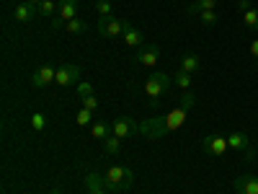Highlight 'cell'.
<instances>
[{"instance_id":"cell-1","label":"cell","mask_w":258,"mask_h":194,"mask_svg":"<svg viewBox=\"0 0 258 194\" xmlns=\"http://www.w3.org/2000/svg\"><path fill=\"white\" fill-rule=\"evenodd\" d=\"M194 101H197V96H194L191 91H186V93L181 96V106L170 109L165 117L142 122V124H140V132H142L145 137H150V140H160V137H165V135H170V132H176L178 127H183V122H186V117H188V112H191Z\"/></svg>"},{"instance_id":"cell-2","label":"cell","mask_w":258,"mask_h":194,"mask_svg":"<svg viewBox=\"0 0 258 194\" xmlns=\"http://www.w3.org/2000/svg\"><path fill=\"white\" fill-rule=\"evenodd\" d=\"M170 83H173V78H170L168 73H153V75L145 80V88L142 91H145V99H147V104L153 106V109L160 104V96L170 88Z\"/></svg>"},{"instance_id":"cell-3","label":"cell","mask_w":258,"mask_h":194,"mask_svg":"<svg viewBox=\"0 0 258 194\" xmlns=\"http://www.w3.org/2000/svg\"><path fill=\"white\" fill-rule=\"evenodd\" d=\"M103 176H106V189H109V191H126L129 186H132V181H135V174L126 166L106 168Z\"/></svg>"},{"instance_id":"cell-4","label":"cell","mask_w":258,"mask_h":194,"mask_svg":"<svg viewBox=\"0 0 258 194\" xmlns=\"http://www.w3.org/2000/svg\"><path fill=\"white\" fill-rule=\"evenodd\" d=\"M126 29H129V21L126 18H114V16L98 18V31L106 39H119V36H124Z\"/></svg>"},{"instance_id":"cell-5","label":"cell","mask_w":258,"mask_h":194,"mask_svg":"<svg viewBox=\"0 0 258 194\" xmlns=\"http://www.w3.org/2000/svg\"><path fill=\"white\" fill-rule=\"evenodd\" d=\"M59 8H57V16L52 18V29H64V24L73 18H78V0H57Z\"/></svg>"},{"instance_id":"cell-6","label":"cell","mask_w":258,"mask_h":194,"mask_svg":"<svg viewBox=\"0 0 258 194\" xmlns=\"http://www.w3.org/2000/svg\"><path fill=\"white\" fill-rule=\"evenodd\" d=\"M54 83L59 85V88H70V85H78V83H80V65H75V62L59 65Z\"/></svg>"},{"instance_id":"cell-7","label":"cell","mask_w":258,"mask_h":194,"mask_svg":"<svg viewBox=\"0 0 258 194\" xmlns=\"http://www.w3.org/2000/svg\"><path fill=\"white\" fill-rule=\"evenodd\" d=\"M202 148H204L207 156H214V158H222L227 150H230L227 137H222V135H207V137L202 140Z\"/></svg>"},{"instance_id":"cell-8","label":"cell","mask_w":258,"mask_h":194,"mask_svg":"<svg viewBox=\"0 0 258 194\" xmlns=\"http://www.w3.org/2000/svg\"><path fill=\"white\" fill-rule=\"evenodd\" d=\"M227 145H230L232 153H240V156H245L248 161L253 158V148H250V140H248L245 132H230V135H227Z\"/></svg>"},{"instance_id":"cell-9","label":"cell","mask_w":258,"mask_h":194,"mask_svg":"<svg viewBox=\"0 0 258 194\" xmlns=\"http://www.w3.org/2000/svg\"><path fill=\"white\" fill-rule=\"evenodd\" d=\"M135 132H140V124H137L132 117H119V119H114V124H111V135L119 137V140H126L129 135H135Z\"/></svg>"},{"instance_id":"cell-10","label":"cell","mask_w":258,"mask_h":194,"mask_svg":"<svg viewBox=\"0 0 258 194\" xmlns=\"http://www.w3.org/2000/svg\"><path fill=\"white\" fill-rule=\"evenodd\" d=\"M158 57H160V47L158 44H147V47H142L137 52L135 65H140V68H153V65L158 62Z\"/></svg>"},{"instance_id":"cell-11","label":"cell","mask_w":258,"mask_h":194,"mask_svg":"<svg viewBox=\"0 0 258 194\" xmlns=\"http://www.w3.org/2000/svg\"><path fill=\"white\" fill-rule=\"evenodd\" d=\"M54 78H57V68H52V65H41V68L34 73V78H31V85L34 88H47L49 83H54Z\"/></svg>"},{"instance_id":"cell-12","label":"cell","mask_w":258,"mask_h":194,"mask_svg":"<svg viewBox=\"0 0 258 194\" xmlns=\"http://www.w3.org/2000/svg\"><path fill=\"white\" fill-rule=\"evenodd\" d=\"M232 189L238 194H258V179L253 174H243L232 181Z\"/></svg>"},{"instance_id":"cell-13","label":"cell","mask_w":258,"mask_h":194,"mask_svg":"<svg viewBox=\"0 0 258 194\" xmlns=\"http://www.w3.org/2000/svg\"><path fill=\"white\" fill-rule=\"evenodd\" d=\"M13 16H16L18 24H29V21H34V18L39 16V8L31 6V3H18V6L13 8Z\"/></svg>"},{"instance_id":"cell-14","label":"cell","mask_w":258,"mask_h":194,"mask_svg":"<svg viewBox=\"0 0 258 194\" xmlns=\"http://www.w3.org/2000/svg\"><path fill=\"white\" fill-rule=\"evenodd\" d=\"M85 189H88V194H111L109 189H106V176H101V174L85 176Z\"/></svg>"},{"instance_id":"cell-15","label":"cell","mask_w":258,"mask_h":194,"mask_svg":"<svg viewBox=\"0 0 258 194\" xmlns=\"http://www.w3.org/2000/svg\"><path fill=\"white\" fill-rule=\"evenodd\" d=\"M124 44L129 47V50H142V44H145V36H142V31L140 29H135L132 24H129V29L124 31Z\"/></svg>"},{"instance_id":"cell-16","label":"cell","mask_w":258,"mask_h":194,"mask_svg":"<svg viewBox=\"0 0 258 194\" xmlns=\"http://www.w3.org/2000/svg\"><path fill=\"white\" fill-rule=\"evenodd\" d=\"M199 68H202V60H199V55H194V52H186L181 57V62H178V70H183L188 75H194Z\"/></svg>"},{"instance_id":"cell-17","label":"cell","mask_w":258,"mask_h":194,"mask_svg":"<svg viewBox=\"0 0 258 194\" xmlns=\"http://www.w3.org/2000/svg\"><path fill=\"white\" fill-rule=\"evenodd\" d=\"M217 8V0H194V3L186 8L188 16H199L202 11H214Z\"/></svg>"},{"instance_id":"cell-18","label":"cell","mask_w":258,"mask_h":194,"mask_svg":"<svg viewBox=\"0 0 258 194\" xmlns=\"http://www.w3.org/2000/svg\"><path fill=\"white\" fill-rule=\"evenodd\" d=\"M91 135H93L96 140H106V137L111 135V127L106 124V122H101V119H98V122H93V124H91Z\"/></svg>"},{"instance_id":"cell-19","label":"cell","mask_w":258,"mask_h":194,"mask_svg":"<svg viewBox=\"0 0 258 194\" xmlns=\"http://www.w3.org/2000/svg\"><path fill=\"white\" fill-rule=\"evenodd\" d=\"M173 83L178 85L181 91H188L191 88V83H194V75H188V73H183V70H178L176 75H173Z\"/></svg>"},{"instance_id":"cell-20","label":"cell","mask_w":258,"mask_h":194,"mask_svg":"<svg viewBox=\"0 0 258 194\" xmlns=\"http://www.w3.org/2000/svg\"><path fill=\"white\" fill-rule=\"evenodd\" d=\"M103 148H106V153L109 156H119V150H121V140L119 137H114V135H109L103 140Z\"/></svg>"},{"instance_id":"cell-21","label":"cell","mask_w":258,"mask_h":194,"mask_svg":"<svg viewBox=\"0 0 258 194\" xmlns=\"http://www.w3.org/2000/svg\"><path fill=\"white\" fill-rule=\"evenodd\" d=\"M36 8H39V16L49 18V16H54V11L59 8V3H54V0H41V3H39Z\"/></svg>"},{"instance_id":"cell-22","label":"cell","mask_w":258,"mask_h":194,"mask_svg":"<svg viewBox=\"0 0 258 194\" xmlns=\"http://www.w3.org/2000/svg\"><path fill=\"white\" fill-rule=\"evenodd\" d=\"M85 29H88V24H85V21H80V18H73V21H68V24H64V31H68V34H83Z\"/></svg>"},{"instance_id":"cell-23","label":"cell","mask_w":258,"mask_h":194,"mask_svg":"<svg viewBox=\"0 0 258 194\" xmlns=\"http://www.w3.org/2000/svg\"><path fill=\"white\" fill-rule=\"evenodd\" d=\"M44 127H47V117L44 114H41V112L31 114V129H34V132H44Z\"/></svg>"},{"instance_id":"cell-24","label":"cell","mask_w":258,"mask_h":194,"mask_svg":"<svg viewBox=\"0 0 258 194\" xmlns=\"http://www.w3.org/2000/svg\"><path fill=\"white\" fill-rule=\"evenodd\" d=\"M75 122H78V127H88V124H93V112H91V109H80Z\"/></svg>"},{"instance_id":"cell-25","label":"cell","mask_w":258,"mask_h":194,"mask_svg":"<svg viewBox=\"0 0 258 194\" xmlns=\"http://www.w3.org/2000/svg\"><path fill=\"white\" fill-rule=\"evenodd\" d=\"M197 18L202 21L204 26H214V24H217V11H202Z\"/></svg>"},{"instance_id":"cell-26","label":"cell","mask_w":258,"mask_h":194,"mask_svg":"<svg viewBox=\"0 0 258 194\" xmlns=\"http://www.w3.org/2000/svg\"><path fill=\"white\" fill-rule=\"evenodd\" d=\"M96 13H98L101 18L111 16V0H96Z\"/></svg>"},{"instance_id":"cell-27","label":"cell","mask_w":258,"mask_h":194,"mask_svg":"<svg viewBox=\"0 0 258 194\" xmlns=\"http://www.w3.org/2000/svg\"><path fill=\"white\" fill-rule=\"evenodd\" d=\"M80 104H83V109L96 112V109H98V96H96V93H93V96H85V99H80Z\"/></svg>"},{"instance_id":"cell-28","label":"cell","mask_w":258,"mask_h":194,"mask_svg":"<svg viewBox=\"0 0 258 194\" xmlns=\"http://www.w3.org/2000/svg\"><path fill=\"white\" fill-rule=\"evenodd\" d=\"M78 96H80V99L93 96V85H91V83H85V80H80V83H78Z\"/></svg>"},{"instance_id":"cell-29","label":"cell","mask_w":258,"mask_h":194,"mask_svg":"<svg viewBox=\"0 0 258 194\" xmlns=\"http://www.w3.org/2000/svg\"><path fill=\"white\" fill-rule=\"evenodd\" d=\"M250 8H253V6H250V0H238V11H240V13H248Z\"/></svg>"},{"instance_id":"cell-30","label":"cell","mask_w":258,"mask_h":194,"mask_svg":"<svg viewBox=\"0 0 258 194\" xmlns=\"http://www.w3.org/2000/svg\"><path fill=\"white\" fill-rule=\"evenodd\" d=\"M250 57L255 60V65H258V39H253L250 41Z\"/></svg>"},{"instance_id":"cell-31","label":"cell","mask_w":258,"mask_h":194,"mask_svg":"<svg viewBox=\"0 0 258 194\" xmlns=\"http://www.w3.org/2000/svg\"><path fill=\"white\" fill-rule=\"evenodd\" d=\"M24 3H31V6H39V3H41V0H24Z\"/></svg>"},{"instance_id":"cell-32","label":"cell","mask_w":258,"mask_h":194,"mask_svg":"<svg viewBox=\"0 0 258 194\" xmlns=\"http://www.w3.org/2000/svg\"><path fill=\"white\" fill-rule=\"evenodd\" d=\"M49 194H62V189H59V186H54V189H52Z\"/></svg>"}]
</instances>
